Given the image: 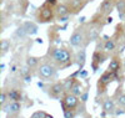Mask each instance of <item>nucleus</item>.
<instances>
[{
  "instance_id": "15",
  "label": "nucleus",
  "mask_w": 125,
  "mask_h": 118,
  "mask_svg": "<svg viewBox=\"0 0 125 118\" xmlns=\"http://www.w3.org/2000/svg\"><path fill=\"white\" fill-rule=\"evenodd\" d=\"M109 71L110 72H113V73H116L118 71H119V68H120V62H119V60L118 59H113L111 61H110V63H109Z\"/></svg>"
},
{
  "instance_id": "35",
  "label": "nucleus",
  "mask_w": 125,
  "mask_h": 118,
  "mask_svg": "<svg viewBox=\"0 0 125 118\" xmlns=\"http://www.w3.org/2000/svg\"><path fill=\"white\" fill-rule=\"evenodd\" d=\"M9 118H13V117H9Z\"/></svg>"
},
{
  "instance_id": "12",
  "label": "nucleus",
  "mask_w": 125,
  "mask_h": 118,
  "mask_svg": "<svg viewBox=\"0 0 125 118\" xmlns=\"http://www.w3.org/2000/svg\"><path fill=\"white\" fill-rule=\"evenodd\" d=\"M113 75H114V73L110 72V71L103 73V76H101L100 80H99V87H100V86H108V84L113 81Z\"/></svg>"
},
{
  "instance_id": "32",
  "label": "nucleus",
  "mask_w": 125,
  "mask_h": 118,
  "mask_svg": "<svg viewBox=\"0 0 125 118\" xmlns=\"http://www.w3.org/2000/svg\"><path fill=\"white\" fill-rule=\"evenodd\" d=\"M46 118H53V117H51V116H46Z\"/></svg>"
},
{
  "instance_id": "21",
  "label": "nucleus",
  "mask_w": 125,
  "mask_h": 118,
  "mask_svg": "<svg viewBox=\"0 0 125 118\" xmlns=\"http://www.w3.org/2000/svg\"><path fill=\"white\" fill-rule=\"evenodd\" d=\"M38 63H39V59H38V57H31V56H30V57L26 59V65H28L30 68L36 67Z\"/></svg>"
},
{
  "instance_id": "20",
  "label": "nucleus",
  "mask_w": 125,
  "mask_h": 118,
  "mask_svg": "<svg viewBox=\"0 0 125 118\" xmlns=\"http://www.w3.org/2000/svg\"><path fill=\"white\" fill-rule=\"evenodd\" d=\"M70 93L74 94V96H78V97H80V96L83 94V90H81V86L79 83H74V86L71 87L70 90Z\"/></svg>"
},
{
  "instance_id": "10",
  "label": "nucleus",
  "mask_w": 125,
  "mask_h": 118,
  "mask_svg": "<svg viewBox=\"0 0 125 118\" xmlns=\"http://www.w3.org/2000/svg\"><path fill=\"white\" fill-rule=\"evenodd\" d=\"M55 14L59 16V17H62V16H68L70 14V8L68 6V4H60L56 6L55 9Z\"/></svg>"
},
{
  "instance_id": "33",
  "label": "nucleus",
  "mask_w": 125,
  "mask_h": 118,
  "mask_svg": "<svg viewBox=\"0 0 125 118\" xmlns=\"http://www.w3.org/2000/svg\"><path fill=\"white\" fill-rule=\"evenodd\" d=\"M124 68H125V61H124Z\"/></svg>"
},
{
  "instance_id": "22",
  "label": "nucleus",
  "mask_w": 125,
  "mask_h": 118,
  "mask_svg": "<svg viewBox=\"0 0 125 118\" xmlns=\"http://www.w3.org/2000/svg\"><path fill=\"white\" fill-rule=\"evenodd\" d=\"M1 50H3V55L8 50H10V41L9 40H3L1 41Z\"/></svg>"
},
{
  "instance_id": "6",
  "label": "nucleus",
  "mask_w": 125,
  "mask_h": 118,
  "mask_svg": "<svg viewBox=\"0 0 125 118\" xmlns=\"http://www.w3.org/2000/svg\"><path fill=\"white\" fill-rule=\"evenodd\" d=\"M20 110H21V104L18 101H11L3 107V111L9 113V114H16L20 112Z\"/></svg>"
},
{
  "instance_id": "17",
  "label": "nucleus",
  "mask_w": 125,
  "mask_h": 118,
  "mask_svg": "<svg viewBox=\"0 0 125 118\" xmlns=\"http://www.w3.org/2000/svg\"><path fill=\"white\" fill-rule=\"evenodd\" d=\"M115 47H116V44H115V41L111 40V39L106 40L105 44H104V50H105L106 52H113L114 50H115Z\"/></svg>"
},
{
  "instance_id": "13",
  "label": "nucleus",
  "mask_w": 125,
  "mask_h": 118,
  "mask_svg": "<svg viewBox=\"0 0 125 118\" xmlns=\"http://www.w3.org/2000/svg\"><path fill=\"white\" fill-rule=\"evenodd\" d=\"M104 57H105V56H104L103 55V53H100L99 51H96L95 53H94V56H93V67L94 68H95L96 70V67H98V65H100V63L104 61Z\"/></svg>"
},
{
  "instance_id": "29",
  "label": "nucleus",
  "mask_w": 125,
  "mask_h": 118,
  "mask_svg": "<svg viewBox=\"0 0 125 118\" xmlns=\"http://www.w3.org/2000/svg\"><path fill=\"white\" fill-rule=\"evenodd\" d=\"M118 103L121 107H125V94H120L118 97Z\"/></svg>"
},
{
  "instance_id": "14",
  "label": "nucleus",
  "mask_w": 125,
  "mask_h": 118,
  "mask_svg": "<svg viewBox=\"0 0 125 118\" xmlns=\"http://www.w3.org/2000/svg\"><path fill=\"white\" fill-rule=\"evenodd\" d=\"M8 96H9V100H11V101H21V93H20L18 90L15 88H11L9 92H8Z\"/></svg>"
},
{
  "instance_id": "26",
  "label": "nucleus",
  "mask_w": 125,
  "mask_h": 118,
  "mask_svg": "<svg viewBox=\"0 0 125 118\" xmlns=\"http://www.w3.org/2000/svg\"><path fill=\"white\" fill-rule=\"evenodd\" d=\"M46 113L45 112H43V111H38V112H35L33 116H31L30 118H46Z\"/></svg>"
},
{
  "instance_id": "24",
  "label": "nucleus",
  "mask_w": 125,
  "mask_h": 118,
  "mask_svg": "<svg viewBox=\"0 0 125 118\" xmlns=\"http://www.w3.org/2000/svg\"><path fill=\"white\" fill-rule=\"evenodd\" d=\"M116 8L119 10V13H125V0H118Z\"/></svg>"
},
{
  "instance_id": "2",
  "label": "nucleus",
  "mask_w": 125,
  "mask_h": 118,
  "mask_svg": "<svg viewBox=\"0 0 125 118\" xmlns=\"http://www.w3.org/2000/svg\"><path fill=\"white\" fill-rule=\"evenodd\" d=\"M56 75V68L54 67L53 63H49V62H44L41 63L38 68V76L41 80H51L53 77H55Z\"/></svg>"
},
{
  "instance_id": "7",
  "label": "nucleus",
  "mask_w": 125,
  "mask_h": 118,
  "mask_svg": "<svg viewBox=\"0 0 125 118\" xmlns=\"http://www.w3.org/2000/svg\"><path fill=\"white\" fill-rule=\"evenodd\" d=\"M79 103V100H78V96H74V94H66L65 98H64V108L66 110H74L75 107L78 106Z\"/></svg>"
},
{
  "instance_id": "9",
  "label": "nucleus",
  "mask_w": 125,
  "mask_h": 118,
  "mask_svg": "<svg viewBox=\"0 0 125 118\" xmlns=\"http://www.w3.org/2000/svg\"><path fill=\"white\" fill-rule=\"evenodd\" d=\"M99 33H100V27L95 26V25H91L89 27V30H86V37H88V40H90V41L96 40L98 36H99Z\"/></svg>"
},
{
  "instance_id": "25",
  "label": "nucleus",
  "mask_w": 125,
  "mask_h": 118,
  "mask_svg": "<svg viewBox=\"0 0 125 118\" xmlns=\"http://www.w3.org/2000/svg\"><path fill=\"white\" fill-rule=\"evenodd\" d=\"M8 98H9V96H8V92H5V91H3L1 92V97H0V104H1L3 107L6 104V101H8Z\"/></svg>"
},
{
  "instance_id": "18",
  "label": "nucleus",
  "mask_w": 125,
  "mask_h": 118,
  "mask_svg": "<svg viewBox=\"0 0 125 118\" xmlns=\"http://www.w3.org/2000/svg\"><path fill=\"white\" fill-rule=\"evenodd\" d=\"M24 27H25V30H26L28 35H34V34H36V31H38L36 25L33 24V23H26V24L24 25Z\"/></svg>"
},
{
  "instance_id": "34",
  "label": "nucleus",
  "mask_w": 125,
  "mask_h": 118,
  "mask_svg": "<svg viewBox=\"0 0 125 118\" xmlns=\"http://www.w3.org/2000/svg\"><path fill=\"white\" fill-rule=\"evenodd\" d=\"M88 1H93V0H88Z\"/></svg>"
},
{
  "instance_id": "8",
  "label": "nucleus",
  "mask_w": 125,
  "mask_h": 118,
  "mask_svg": "<svg viewBox=\"0 0 125 118\" xmlns=\"http://www.w3.org/2000/svg\"><path fill=\"white\" fill-rule=\"evenodd\" d=\"M88 3V0H68V6L73 13H78Z\"/></svg>"
},
{
  "instance_id": "31",
  "label": "nucleus",
  "mask_w": 125,
  "mask_h": 118,
  "mask_svg": "<svg viewBox=\"0 0 125 118\" xmlns=\"http://www.w3.org/2000/svg\"><path fill=\"white\" fill-rule=\"evenodd\" d=\"M80 97H81V101H83V102H85V101H86V98H88V93H84V94H81Z\"/></svg>"
},
{
  "instance_id": "23",
  "label": "nucleus",
  "mask_w": 125,
  "mask_h": 118,
  "mask_svg": "<svg viewBox=\"0 0 125 118\" xmlns=\"http://www.w3.org/2000/svg\"><path fill=\"white\" fill-rule=\"evenodd\" d=\"M15 35H16V36H19V37H24V36H26V35H28V33H26V30H25V27H24V26H20V27L16 30Z\"/></svg>"
},
{
  "instance_id": "11",
  "label": "nucleus",
  "mask_w": 125,
  "mask_h": 118,
  "mask_svg": "<svg viewBox=\"0 0 125 118\" xmlns=\"http://www.w3.org/2000/svg\"><path fill=\"white\" fill-rule=\"evenodd\" d=\"M64 91H65V88H64V84L62 83H54L50 87V94L54 96V97H59Z\"/></svg>"
},
{
  "instance_id": "30",
  "label": "nucleus",
  "mask_w": 125,
  "mask_h": 118,
  "mask_svg": "<svg viewBox=\"0 0 125 118\" xmlns=\"http://www.w3.org/2000/svg\"><path fill=\"white\" fill-rule=\"evenodd\" d=\"M56 1H58V0H46V4H50V5H55L56 4Z\"/></svg>"
},
{
  "instance_id": "1",
  "label": "nucleus",
  "mask_w": 125,
  "mask_h": 118,
  "mask_svg": "<svg viewBox=\"0 0 125 118\" xmlns=\"http://www.w3.org/2000/svg\"><path fill=\"white\" fill-rule=\"evenodd\" d=\"M53 60L61 67H66L71 63V53L66 49H55L53 52Z\"/></svg>"
},
{
  "instance_id": "28",
  "label": "nucleus",
  "mask_w": 125,
  "mask_h": 118,
  "mask_svg": "<svg viewBox=\"0 0 125 118\" xmlns=\"http://www.w3.org/2000/svg\"><path fill=\"white\" fill-rule=\"evenodd\" d=\"M64 117H65V118H74L73 110H66V108H64Z\"/></svg>"
},
{
  "instance_id": "5",
  "label": "nucleus",
  "mask_w": 125,
  "mask_h": 118,
  "mask_svg": "<svg viewBox=\"0 0 125 118\" xmlns=\"http://www.w3.org/2000/svg\"><path fill=\"white\" fill-rule=\"evenodd\" d=\"M114 6H116L115 0H104L101 5L99 6V13L101 15H109L113 11Z\"/></svg>"
},
{
  "instance_id": "27",
  "label": "nucleus",
  "mask_w": 125,
  "mask_h": 118,
  "mask_svg": "<svg viewBox=\"0 0 125 118\" xmlns=\"http://www.w3.org/2000/svg\"><path fill=\"white\" fill-rule=\"evenodd\" d=\"M62 84H64L65 91H68V90H71V87L74 86V82L71 81V78H68V80H66V82H65V83H62Z\"/></svg>"
},
{
  "instance_id": "4",
  "label": "nucleus",
  "mask_w": 125,
  "mask_h": 118,
  "mask_svg": "<svg viewBox=\"0 0 125 118\" xmlns=\"http://www.w3.org/2000/svg\"><path fill=\"white\" fill-rule=\"evenodd\" d=\"M86 30L84 29H78L74 34L71 35L70 37V45L73 47H81L83 45H84V41L86 40Z\"/></svg>"
},
{
  "instance_id": "3",
  "label": "nucleus",
  "mask_w": 125,
  "mask_h": 118,
  "mask_svg": "<svg viewBox=\"0 0 125 118\" xmlns=\"http://www.w3.org/2000/svg\"><path fill=\"white\" fill-rule=\"evenodd\" d=\"M55 14V10L53 8V5L50 4H44L39 9V13H38V19L41 23H48V21L53 20Z\"/></svg>"
},
{
  "instance_id": "16",
  "label": "nucleus",
  "mask_w": 125,
  "mask_h": 118,
  "mask_svg": "<svg viewBox=\"0 0 125 118\" xmlns=\"http://www.w3.org/2000/svg\"><path fill=\"white\" fill-rule=\"evenodd\" d=\"M76 62L78 65L80 66V68L84 66L85 63V50H79L78 53H76Z\"/></svg>"
},
{
  "instance_id": "19",
  "label": "nucleus",
  "mask_w": 125,
  "mask_h": 118,
  "mask_svg": "<svg viewBox=\"0 0 125 118\" xmlns=\"http://www.w3.org/2000/svg\"><path fill=\"white\" fill-rule=\"evenodd\" d=\"M103 108H104L105 112H113L114 111V101L110 100V98L105 100V102H104V104H103Z\"/></svg>"
}]
</instances>
